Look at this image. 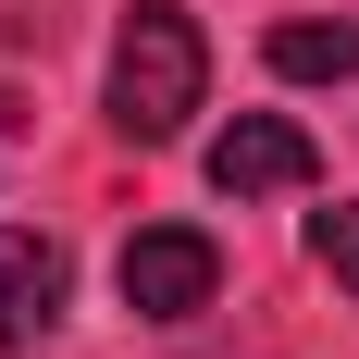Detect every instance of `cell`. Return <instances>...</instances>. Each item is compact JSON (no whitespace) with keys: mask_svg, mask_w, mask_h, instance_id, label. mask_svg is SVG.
Returning <instances> with one entry per match:
<instances>
[{"mask_svg":"<svg viewBox=\"0 0 359 359\" xmlns=\"http://www.w3.org/2000/svg\"><path fill=\"white\" fill-rule=\"evenodd\" d=\"M198 100H211V37L186 25L174 0H137L124 37H111V124L137 149H161V137H186Z\"/></svg>","mask_w":359,"mask_h":359,"instance_id":"6da1fadb","label":"cell"},{"mask_svg":"<svg viewBox=\"0 0 359 359\" xmlns=\"http://www.w3.org/2000/svg\"><path fill=\"white\" fill-rule=\"evenodd\" d=\"M111 285H124L137 323H198V310L223 297V248L198 236V223H137L124 260H111Z\"/></svg>","mask_w":359,"mask_h":359,"instance_id":"7a4b0ae2","label":"cell"},{"mask_svg":"<svg viewBox=\"0 0 359 359\" xmlns=\"http://www.w3.org/2000/svg\"><path fill=\"white\" fill-rule=\"evenodd\" d=\"M323 161H310V137H297L285 111H236L211 137V186L223 198H285V186H310Z\"/></svg>","mask_w":359,"mask_h":359,"instance_id":"3957f363","label":"cell"},{"mask_svg":"<svg viewBox=\"0 0 359 359\" xmlns=\"http://www.w3.org/2000/svg\"><path fill=\"white\" fill-rule=\"evenodd\" d=\"M50 323H62V248L50 236H0V359L37 347Z\"/></svg>","mask_w":359,"mask_h":359,"instance_id":"277c9868","label":"cell"},{"mask_svg":"<svg viewBox=\"0 0 359 359\" xmlns=\"http://www.w3.org/2000/svg\"><path fill=\"white\" fill-rule=\"evenodd\" d=\"M273 74L347 87V74H359V13H334V25H273Z\"/></svg>","mask_w":359,"mask_h":359,"instance_id":"5b68a950","label":"cell"},{"mask_svg":"<svg viewBox=\"0 0 359 359\" xmlns=\"http://www.w3.org/2000/svg\"><path fill=\"white\" fill-rule=\"evenodd\" d=\"M310 260L359 297V198H347V211H310Z\"/></svg>","mask_w":359,"mask_h":359,"instance_id":"8992f818","label":"cell"}]
</instances>
